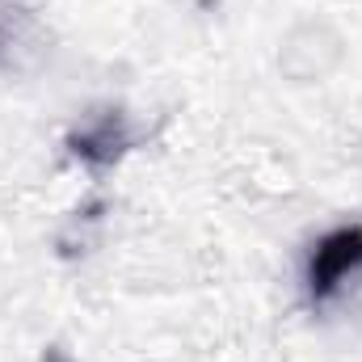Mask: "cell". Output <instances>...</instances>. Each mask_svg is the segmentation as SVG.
<instances>
[{
  "mask_svg": "<svg viewBox=\"0 0 362 362\" xmlns=\"http://www.w3.org/2000/svg\"><path fill=\"white\" fill-rule=\"evenodd\" d=\"M362 270V223H350V228H337L329 236L316 240L312 249V262H308V291L312 299H329L350 274Z\"/></svg>",
  "mask_w": 362,
  "mask_h": 362,
  "instance_id": "1",
  "label": "cell"
},
{
  "mask_svg": "<svg viewBox=\"0 0 362 362\" xmlns=\"http://www.w3.org/2000/svg\"><path fill=\"white\" fill-rule=\"evenodd\" d=\"M131 148H135V131H131L122 110H101V114H93L85 127H76L68 135V152L76 160H85V165H97V169L122 160Z\"/></svg>",
  "mask_w": 362,
  "mask_h": 362,
  "instance_id": "2",
  "label": "cell"
}]
</instances>
